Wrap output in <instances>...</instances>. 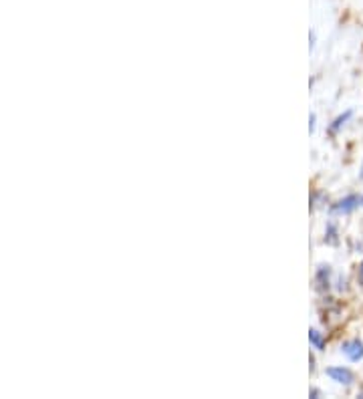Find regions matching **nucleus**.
Here are the masks:
<instances>
[{
    "mask_svg": "<svg viewBox=\"0 0 363 399\" xmlns=\"http://www.w3.org/2000/svg\"><path fill=\"white\" fill-rule=\"evenodd\" d=\"M359 204V198L357 196H349V198H345V200H341L339 204L333 208V210H337V212H352L355 206Z\"/></svg>",
    "mask_w": 363,
    "mask_h": 399,
    "instance_id": "obj_3",
    "label": "nucleus"
},
{
    "mask_svg": "<svg viewBox=\"0 0 363 399\" xmlns=\"http://www.w3.org/2000/svg\"><path fill=\"white\" fill-rule=\"evenodd\" d=\"M309 341H311V343L315 345L317 349H323V345H325V343H323V337H321V333H319V331H315V329L309 331Z\"/></svg>",
    "mask_w": 363,
    "mask_h": 399,
    "instance_id": "obj_4",
    "label": "nucleus"
},
{
    "mask_svg": "<svg viewBox=\"0 0 363 399\" xmlns=\"http://www.w3.org/2000/svg\"><path fill=\"white\" fill-rule=\"evenodd\" d=\"M327 375L331 377L333 381L343 383V385H352L353 383V373L349 369H345V367H329Z\"/></svg>",
    "mask_w": 363,
    "mask_h": 399,
    "instance_id": "obj_1",
    "label": "nucleus"
},
{
    "mask_svg": "<svg viewBox=\"0 0 363 399\" xmlns=\"http://www.w3.org/2000/svg\"><path fill=\"white\" fill-rule=\"evenodd\" d=\"M359 282L363 284V262H362V266H359Z\"/></svg>",
    "mask_w": 363,
    "mask_h": 399,
    "instance_id": "obj_5",
    "label": "nucleus"
},
{
    "mask_svg": "<svg viewBox=\"0 0 363 399\" xmlns=\"http://www.w3.org/2000/svg\"><path fill=\"white\" fill-rule=\"evenodd\" d=\"M343 353L352 359V361H359L363 359V343L362 341H347V343H343Z\"/></svg>",
    "mask_w": 363,
    "mask_h": 399,
    "instance_id": "obj_2",
    "label": "nucleus"
}]
</instances>
